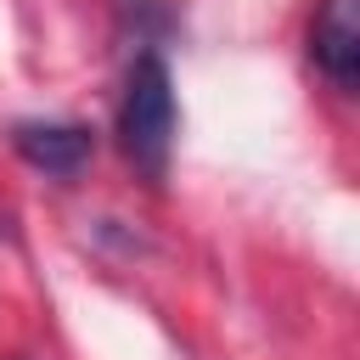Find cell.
Listing matches in <instances>:
<instances>
[{
    "mask_svg": "<svg viewBox=\"0 0 360 360\" xmlns=\"http://www.w3.org/2000/svg\"><path fill=\"white\" fill-rule=\"evenodd\" d=\"M118 141H124V158L146 180L169 174V152H174V79H169V62L158 51H141L129 62L124 101H118Z\"/></svg>",
    "mask_w": 360,
    "mask_h": 360,
    "instance_id": "1",
    "label": "cell"
},
{
    "mask_svg": "<svg viewBox=\"0 0 360 360\" xmlns=\"http://www.w3.org/2000/svg\"><path fill=\"white\" fill-rule=\"evenodd\" d=\"M309 62L338 84H360V0H321L309 17Z\"/></svg>",
    "mask_w": 360,
    "mask_h": 360,
    "instance_id": "2",
    "label": "cell"
},
{
    "mask_svg": "<svg viewBox=\"0 0 360 360\" xmlns=\"http://www.w3.org/2000/svg\"><path fill=\"white\" fill-rule=\"evenodd\" d=\"M11 146H17L22 163H34L45 174H62V180H73L90 163V129L84 124H39V118H22V124H11Z\"/></svg>",
    "mask_w": 360,
    "mask_h": 360,
    "instance_id": "3",
    "label": "cell"
}]
</instances>
